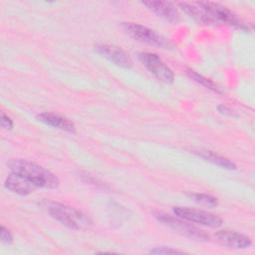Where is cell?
<instances>
[{
	"label": "cell",
	"instance_id": "cell-15",
	"mask_svg": "<svg viewBox=\"0 0 255 255\" xmlns=\"http://www.w3.org/2000/svg\"><path fill=\"white\" fill-rule=\"evenodd\" d=\"M186 73H187V75L189 76V78H191V79H192L193 81H195L196 83L202 85L203 87H205V88H207V89H210V90H212V91H215V92H217V93L220 92V91H219V88H218L211 80H209V79H207V78L201 76L200 74L196 73L195 71H193V70H191V69H187V70H186Z\"/></svg>",
	"mask_w": 255,
	"mask_h": 255
},
{
	"label": "cell",
	"instance_id": "cell-18",
	"mask_svg": "<svg viewBox=\"0 0 255 255\" xmlns=\"http://www.w3.org/2000/svg\"><path fill=\"white\" fill-rule=\"evenodd\" d=\"M0 236H1L2 242L6 244H11L13 242V236L11 232L3 225L0 227Z\"/></svg>",
	"mask_w": 255,
	"mask_h": 255
},
{
	"label": "cell",
	"instance_id": "cell-10",
	"mask_svg": "<svg viewBox=\"0 0 255 255\" xmlns=\"http://www.w3.org/2000/svg\"><path fill=\"white\" fill-rule=\"evenodd\" d=\"M215 238L220 244L233 249H246L252 244L251 239L247 235L231 230L217 231Z\"/></svg>",
	"mask_w": 255,
	"mask_h": 255
},
{
	"label": "cell",
	"instance_id": "cell-17",
	"mask_svg": "<svg viewBox=\"0 0 255 255\" xmlns=\"http://www.w3.org/2000/svg\"><path fill=\"white\" fill-rule=\"evenodd\" d=\"M150 254H183L185 253L182 250L174 249L171 247H165V246H159V247H154L149 251Z\"/></svg>",
	"mask_w": 255,
	"mask_h": 255
},
{
	"label": "cell",
	"instance_id": "cell-14",
	"mask_svg": "<svg viewBox=\"0 0 255 255\" xmlns=\"http://www.w3.org/2000/svg\"><path fill=\"white\" fill-rule=\"evenodd\" d=\"M193 153L197 154L198 156H200L201 158H203L204 160H207L221 168H225V169H236V165L234 162H232L231 160H229L228 158L219 155L211 150H207V149H193L192 150Z\"/></svg>",
	"mask_w": 255,
	"mask_h": 255
},
{
	"label": "cell",
	"instance_id": "cell-2",
	"mask_svg": "<svg viewBox=\"0 0 255 255\" xmlns=\"http://www.w3.org/2000/svg\"><path fill=\"white\" fill-rule=\"evenodd\" d=\"M46 208L54 219L71 229L83 230L88 228L92 223L91 219L85 213L61 202H48Z\"/></svg>",
	"mask_w": 255,
	"mask_h": 255
},
{
	"label": "cell",
	"instance_id": "cell-3",
	"mask_svg": "<svg viewBox=\"0 0 255 255\" xmlns=\"http://www.w3.org/2000/svg\"><path fill=\"white\" fill-rule=\"evenodd\" d=\"M123 28L128 36L141 43L162 49H168L171 47V43L164 37L156 33L154 30H151L140 24L123 23Z\"/></svg>",
	"mask_w": 255,
	"mask_h": 255
},
{
	"label": "cell",
	"instance_id": "cell-4",
	"mask_svg": "<svg viewBox=\"0 0 255 255\" xmlns=\"http://www.w3.org/2000/svg\"><path fill=\"white\" fill-rule=\"evenodd\" d=\"M154 216L163 225L167 226L180 235L196 240H208V234H206L203 230L195 227L191 223H188L187 220L177 216L173 217L162 212H154Z\"/></svg>",
	"mask_w": 255,
	"mask_h": 255
},
{
	"label": "cell",
	"instance_id": "cell-20",
	"mask_svg": "<svg viewBox=\"0 0 255 255\" xmlns=\"http://www.w3.org/2000/svg\"><path fill=\"white\" fill-rule=\"evenodd\" d=\"M217 109H218V111H219L221 114H223V115L233 116V112H232L229 108H227L226 106H224V105H219Z\"/></svg>",
	"mask_w": 255,
	"mask_h": 255
},
{
	"label": "cell",
	"instance_id": "cell-16",
	"mask_svg": "<svg viewBox=\"0 0 255 255\" xmlns=\"http://www.w3.org/2000/svg\"><path fill=\"white\" fill-rule=\"evenodd\" d=\"M190 197L193 198L194 201H196L197 203L206 205V206H216L218 204V200L216 197L211 196L209 194H205V193H194V194H190Z\"/></svg>",
	"mask_w": 255,
	"mask_h": 255
},
{
	"label": "cell",
	"instance_id": "cell-1",
	"mask_svg": "<svg viewBox=\"0 0 255 255\" xmlns=\"http://www.w3.org/2000/svg\"><path fill=\"white\" fill-rule=\"evenodd\" d=\"M12 172L18 173L32 182L36 187L56 189L60 184L59 178L45 167L21 158L10 159L7 163Z\"/></svg>",
	"mask_w": 255,
	"mask_h": 255
},
{
	"label": "cell",
	"instance_id": "cell-12",
	"mask_svg": "<svg viewBox=\"0 0 255 255\" xmlns=\"http://www.w3.org/2000/svg\"><path fill=\"white\" fill-rule=\"evenodd\" d=\"M4 186L6 189L19 195H28L35 191L37 188L32 182L23 177L22 175L12 172L6 177Z\"/></svg>",
	"mask_w": 255,
	"mask_h": 255
},
{
	"label": "cell",
	"instance_id": "cell-9",
	"mask_svg": "<svg viewBox=\"0 0 255 255\" xmlns=\"http://www.w3.org/2000/svg\"><path fill=\"white\" fill-rule=\"evenodd\" d=\"M96 51L101 54L103 57L107 58L111 62H113L115 65L128 69L132 66V62L128 55L120 47L115 45H109V44H100L97 45Z\"/></svg>",
	"mask_w": 255,
	"mask_h": 255
},
{
	"label": "cell",
	"instance_id": "cell-6",
	"mask_svg": "<svg viewBox=\"0 0 255 255\" xmlns=\"http://www.w3.org/2000/svg\"><path fill=\"white\" fill-rule=\"evenodd\" d=\"M142 65L156 77V79L165 84H171L174 80L173 72L162 62V60L153 53H140L138 55Z\"/></svg>",
	"mask_w": 255,
	"mask_h": 255
},
{
	"label": "cell",
	"instance_id": "cell-8",
	"mask_svg": "<svg viewBox=\"0 0 255 255\" xmlns=\"http://www.w3.org/2000/svg\"><path fill=\"white\" fill-rule=\"evenodd\" d=\"M141 3L144 6H146L150 11H152L154 14H156L158 17L162 18L163 20L169 23L176 24L180 20V15L178 10L171 2L148 0V1H142Z\"/></svg>",
	"mask_w": 255,
	"mask_h": 255
},
{
	"label": "cell",
	"instance_id": "cell-19",
	"mask_svg": "<svg viewBox=\"0 0 255 255\" xmlns=\"http://www.w3.org/2000/svg\"><path fill=\"white\" fill-rule=\"evenodd\" d=\"M0 122H1V126L3 128L5 129H12L14 124H13V121L11 120L10 117H8V115L4 114L3 112L1 113V119H0Z\"/></svg>",
	"mask_w": 255,
	"mask_h": 255
},
{
	"label": "cell",
	"instance_id": "cell-5",
	"mask_svg": "<svg viewBox=\"0 0 255 255\" xmlns=\"http://www.w3.org/2000/svg\"><path fill=\"white\" fill-rule=\"evenodd\" d=\"M172 211L177 217L210 228H217L222 224V219L219 216L205 210L175 206L172 208Z\"/></svg>",
	"mask_w": 255,
	"mask_h": 255
},
{
	"label": "cell",
	"instance_id": "cell-11",
	"mask_svg": "<svg viewBox=\"0 0 255 255\" xmlns=\"http://www.w3.org/2000/svg\"><path fill=\"white\" fill-rule=\"evenodd\" d=\"M178 6L181 10L187 14L190 18L195 20L198 23L205 25H214L217 24L209 12L201 5L200 2L189 3V2H180Z\"/></svg>",
	"mask_w": 255,
	"mask_h": 255
},
{
	"label": "cell",
	"instance_id": "cell-7",
	"mask_svg": "<svg viewBox=\"0 0 255 255\" xmlns=\"http://www.w3.org/2000/svg\"><path fill=\"white\" fill-rule=\"evenodd\" d=\"M200 3L209 12V14L212 16V18L215 20L217 24L222 22L228 25L239 27V28L243 27L242 23L237 18V16L227 7L214 2H200Z\"/></svg>",
	"mask_w": 255,
	"mask_h": 255
},
{
	"label": "cell",
	"instance_id": "cell-13",
	"mask_svg": "<svg viewBox=\"0 0 255 255\" xmlns=\"http://www.w3.org/2000/svg\"><path fill=\"white\" fill-rule=\"evenodd\" d=\"M37 120L47 126H50L55 128L65 130L68 132H75V130H76V128H75V125L73 122H71L67 118L61 117L56 114L41 113L37 116Z\"/></svg>",
	"mask_w": 255,
	"mask_h": 255
}]
</instances>
